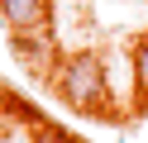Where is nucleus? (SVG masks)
Segmentation results:
<instances>
[{
  "label": "nucleus",
  "mask_w": 148,
  "mask_h": 143,
  "mask_svg": "<svg viewBox=\"0 0 148 143\" xmlns=\"http://www.w3.org/2000/svg\"><path fill=\"white\" fill-rule=\"evenodd\" d=\"M53 91H58L62 105H72V110H81V114H96V110H105L110 72H105V62H100L96 53H72V57H62L58 72H53Z\"/></svg>",
  "instance_id": "nucleus-1"
},
{
  "label": "nucleus",
  "mask_w": 148,
  "mask_h": 143,
  "mask_svg": "<svg viewBox=\"0 0 148 143\" xmlns=\"http://www.w3.org/2000/svg\"><path fill=\"white\" fill-rule=\"evenodd\" d=\"M10 53H14L19 67H29V72H38V76L58 72V43H53L48 24L43 29H10Z\"/></svg>",
  "instance_id": "nucleus-2"
},
{
  "label": "nucleus",
  "mask_w": 148,
  "mask_h": 143,
  "mask_svg": "<svg viewBox=\"0 0 148 143\" xmlns=\"http://www.w3.org/2000/svg\"><path fill=\"white\" fill-rule=\"evenodd\" d=\"M10 29H43L48 24V0H0Z\"/></svg>",
  "instance_id": "nucleus-3"
},
{
  "label": "nucleus",
  "mask_w": 148,
  "mask_h": 143,
  "mask_svg": "<svg viewBox=\"0 0 148 143\" xmlns=\"http://www.w3.org/2000/svg\"><path fill=\"white\" fill-rule=\"evenodd\" d=\"M134 86H138V95L148 100V34L134 43Z\"/></svg>",
  "instance_id": "nucleus-4"
},
{
  "label": "nucleus",
  "mask_w": 148,
  "mask_h": 143,
  "mask_svg": "<svg viewBox=\"0 0 148 143\" xmlns=\"http://www.w3.org/2000/svg\"><path fill=\"white\" fill-rule=\"evenodd\" d=\"M34 143H72V133L53 129V124H38V129H34Z\"/></svg>",
  "instance_id": "nucleus-5"
},
{
  "label": "nucleus",
  "mask_w": 148,
  "mask_h": 143,
  "mask_svg": "<svg viewBox=\"0 0 148 143\" xmlns=\"http://www.w3.org/2000/svg\"><path fill=\"white\" fill-rule=\"evenodd\" d=\"M5 100H10V91H5V81H0V105H5Z\"/></svg>",
  "instance_id": "nucleus-6"
}]
</instances>
